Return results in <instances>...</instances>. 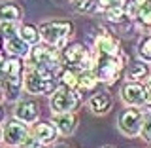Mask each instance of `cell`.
<instances>
[{
  "label": "cell",
  "instance_id": "836d02e7",
  "mask_svg": "<svg viewBox=\"0 0 151 148\" xmlns=\"http://www.w3.org/2000/svg\"><path fill=\"white\" fill-rule=\"evenodd\" d=\"M59 148H63V146H59Z\"/></svg>",
  "mask_w": 151,
  "mask_h": 148
},
{
  "label": "cell",
  "instance_id": "5b68a950",
  "mask_svg": "<svg viewBox=\"0 0 151 148\" xmlns=\"http://www.w3.org/2000/svg\"><path fill=\"white\" fill-rule=\"evenodd\" d=\"M27 137V129L23 123H17V122H9L6 125V129H4V141L8 142V144H21L23 141H25Z\"/></svg>",
  "mask_w": 151,
  "mask_h": 148
},
{
  "label": "cell",
  "instance_id": "cb8c5ba5",
  "mask_svg": "<svg viewBox=\"0 0 151 148\" xmlns=\"http://www.w3.org/2000/svg\"><path fill=\"white\" fill-rule=\"evenodd\" d=\"M140 21H142V25H145V27H149L151 25V8H144L140 12Z\"/></svg>",
  "mask_w": 151,
  "mask_h": 148
},
{
  "label": "cell",
  "instance_id": "6da1fadb",
  "mask_svg": "<svg viewBox=\"0 0 151 148\" xmlns=\"http://www.w3.org/2000/svg\"><path fill=\"white\" fill-rule=\"evenodd\" d=\"M70 25L68 21H53V23H44L40 27V34L42 38L51 46H60L64 44V38L70 34Z\"/></svg>",
  "mask_w": 151,
  "mask_h": 148
},
{
  "label": "cell",
  "instance_id": "30bf717a",
  "mask_svg": "<svg viewBox=\"0 0 151 148\" xmlns=\"http://www.w3.org/2000/svg\"><path fill=\"white\" fill-rule=\"evenodd\" d=\"M15 116L19 118V120H23V122H34L38 118V108H36L34 103L25 101V103H21L15 108Z\"/></svg>",
  "mask_w": 151,
  "mask_h": 148
},
{
  "label": "cell",
  "instance_id": "f546056e",
  "mask_svg": "<svg viewBox=\"0 0 151 148\" xmlns=\"http://www.w3.org/2000/svg\"><path fill=\"white\" fill-rule=\"evenodd\" d=\"M134 2L138 4V6H144V4H145V0H134Z\"/></svg>",
  "mask_w": 151,
  "mask_h": 148
},
{
  "label": "cell",
  "instance_id": "e0dca14e",
  "mask_svg": "<svg viewBox=\"0 0 151 148\" xmlns=\"http://www.w3.org/2000/svg\"><path fill=\"white\" fill-rule=\"evenodd\" d=\"M147 74V66H145L144 63H132L130 65V69H129V78L130 80H142L144 76Z\"/></svg>",
  "mask_w": 151,
  "mask_h": 148
},
{
  "label": "cell",
  "instance_id": "ba28073f",
  "mask_svg": "<svg viewBox=\"0 0 151 148\" xmlns=\"http://www.w3.org/2000/svg\"><path fill=\"white\" fill-rule=\"evenodd\" d=\"M117 70H119V65L117 61H113L110 55L104 57L100 61V69H98V78L104 80V82H111L113 78L117 76Z\"/></svg>",
  "mask_w": 151,
  "mask_h": 148
},
{
  "label": "cell",
  "instance_id": "9c48e42d",
  "mask_svg": "<svg viewBox=\"0 0 151 148\" xmlns=\"http://www.w3.org/2000/svg\"><path fill=\"white\" fill-rule=\"evenodd\" d=\"M45 82H47V80L38 72V70H30V72L27 74V78H25V85H27V89L30 93L45 91Z\"/></svg>",
  "mask_w": 151,
  "mask_h": 148
},
{
  "label": "cell",
  "instance_id": "2e32d148",
  "mask_svg": "<svg viewBox=\"0 0 151 148\" xmlns=\"http://www.w3.org/2000/svg\"><path fill=\"white\" fill-rule=\"evenodd\" d=\"M19 32H21V38L27 42V44H36V42H38V31H36V27L25 25V27L19 28Z\"/></svg>",
  "mask_w": 151,
  "mask_h": 148
},
{
  "label": "cell",
  "instance_id": "d4e9b609",
  "mask_svg": "<svg viewBox=\"0 0 151 148\" xmlns=\"http://www.w3.org/2000/svg\"><path fill=\"white\" fill-rule=\"evenodd\" d=\"M93 0H81V2L78 4V6H76V9H78L79 13H87V12H91L93 9Z\"/></svg>",
  "mask_w": 151,
  "mask_h": 148
},
{
  "label": "cell",
  "instance_id": "ac0fdd59",
  "mask_svg": "<svg viewBox=\"0 0 151 148\" xmlns=\"http://www.w3.org/2000/svg\"><path fill=\"white\" fill-rule=\"evenodd\" d=\"M19 70H21L19 59H8V61H4V65H2V72H4V76L19 74Z\"/></svg>",
  "mask_w": 151,
  "mask_h": 148
},
{
  "label": "cell",
  "instance_id": "7c38bea8",
  "mask_svg": "<svg viewBox=\"0 0 151 148\" xmlns=\"http://www.w3.org/2000/svg\"><path fill=\"white\" fill-rule=\"evenodd\" d=\"M110 106H111V99L108 97L106 93H98V95H94V97L91 99V110L93 112L102 114V112H106Z\"/></svg>",
  "mask_w": 151,
  "mask_h": 148
},
{
  "label": "cell",
  "instance_id": "4dcf8cb0",
  "mask_svg": "<svg viewBox=\"0 0 151 148\" xmlns=\"http://www.w3.org/2000/svg\"><path fill=\"white\" fill-rule=\"evenodd\" d=\"M32 148H44V146H42V144H34V146H32Z\"/></svg>",
  "mask_w": 151,
  "mask_h": 148
},
{
  "label": "cell",
  "instance_id": "83f0119b",
  "mask_svg": "<svg viewBox=\"0 0 151 148\" xmlns=\"http://www.w3.org/2000/svg\"><path fill=\"white\" fill-rule=\"evenodd\" d=\"M145 103L151 104V87L147 85V89H145Z\"/></svg>",
  "mask_w": 151,
  "mask_h": 148
},
{
  "label": "cell",
  "instance_id": "d6a6232c",
  "mask_svg": "<svg viewBox=\"0 0 151 148\" xmlns=\"http://www.w3.org/2000/svg\"><path fill=\"white\" fill-rule=\"evenodd\" d=\"M104 148H111V146H104Z\"/></svg>",
  "mask_w": 151,
  "mask_h": 148
},
{
  "label": "cell",
  "instance_id": "9a60e30c",
  "mask_svg": "<svg viewBox=\"0 0 151 148\" xmlns=\"http://www.w3.org/2000/svg\"><path fill=\"white\" fill-rule=\"evenodd\" d=\"M96 85V74L91 72V70H83L79 74V87L83 89H93Z\"/></svg>",
  "mask_w": 151,
  "mask_h": 148
},
{
  "label": "cell",
  "instance_id": "1f68e13d",
  "mask_svg": "<svg viewBox=\"0 0 151 148\" xmlns=\"http://www.w3.org/2000/svg\"><path fill=\"white\" fill-rule=\"evenodd\" d=\"M147 85H149V87H151V78H149V84H147Z\"/></svg>",
  "mask_w": 151,
  "mask_h": 148
},
{
  "label": "cell",
  "instance_id": "f1b7e54d",
  "mask_svg": "<svg viewBox=\"0 0 151 148\" xmlns=\"http://www.w3.org/2000/svg\"><path fill=\"white\" fill-rule=\"evenodd\" d=\"M111 0H100V6H110Z\"/></svg>",
  "mask_w": 151,
  "mask_h": 148
},
{
  "label": "cell",
  "instance_id": "8fae6325",
  "mask_svg": "<svg viewBox=\"0 0 151 148\" xmlns=\"http://www.w3.org/2000/svg\"><path fill=\"white\" fill-rule=\"evenodd\" d=\"M34 135L38 137V141H42V142H51L57 135V127L51 125V123H38Z\"/></svg>",
  "mask_w": 151,
  "mask_h": 148
},
{
  "label": "cell",
  "instance_id": "277c9868",
  "mask_svg": "<svg viewBox=\"0 0 151 148\" xmlns=\"http://www.w3.org/2000/svg\"><path fill=\"white\" fill-rule=\"evenodd\" d=\"M119 127H121V131L125 133V135H129V137L138 135V133L142 131V127H144L142 114L138 110H134V108H129V110L121 112V116H119Z\"/></svg>",
  "mask_w": 151,
  "mask_h": 148
},
{
  "label": "cell",
  "instance_id": "52a82bcc",
  "mask_svg": "<svg viewBox=\"0 0 151 148\" xmlns=\"http://www.w3.org/2000/svg\"><path fill=\"white\" fill-rule=\"evenodd\" d=\"M76 116L70 112H63V114H57L55 120H53V125L57 127V131L63 133V135H70L74 129H76Z\"/></svg>",
  "mask_w": 151,
  "mask_h": 148
},
{
  "label": "cell",
  "instance_id": "44dd1931",
  "mask_svg": "<svg viewBox=\"0 0 151 148\" xmlns=\"http://www.w3.org/2000/svg\"><path fill=\"white\" fill-rule=\"evenodd\" d=\"M98 46H100V50L104 53H108V55H113L117 51V44L111 40V38H102V40L98 42Z\"/></svg>",
  "mask_w": 151,
  "mask_h": 148
},
{
  "label": "cell",
  "instance_id": "7402d4cb",
  "mask_svg": "<svg viewBox=\"0 0 151 148\" xmlns=\"http://www.w3.org/2000/svg\"><path fill=\"white\" fill-rule=\"evenodd\" d=\"M123 8L121 6H113V8H110L108 9V19H110V21H115V23H119V21H123Z\"/></svg>",
  "mask_w": 151,
  "mask_h": 148
},
{
  "label": "cell",
  "instance_id": "5bb4252c",
  "mask_svg": "<svg viewBox=\"0 0 151 148\" xmlns=\"http://www.w3.org/2000/svg\"><path fill=\"white\" fill-rule=\"evenodd\" d=\"M21 19V9L15 4H4L2 6V21H19Z\"/></svg>",
  "mask_w": 151,
  "mask_h": 148
},
{
  "label": "cell",
  "instance_id": "7a4b0ae2",
  "mask_svg": "<svg viewBox=\"0 0 151 148\" xmlns=\"http://www.w3.org/2000/svg\"><path fill=\"white\" fill-rule=\"evenodd\" d=\"M63 59L64 63L72 69H79V70H85L89 65H91V57L87 55V51L83 50L81 44H72L64 50L63 53Z\"/></svg>",
  "mask_w": 151,
  "mask_h": 148
},
{
  "label": "cell",
  "instance_id": "8992f818",
  "mask_svg": "<svg viewBox=\"0 0 151 148\" xmlns=\"http://www.w3.org/2000/svg\"><path fill=\"white\" fill-rule=\"evenodd\" d=\"M123 99L129 104H134V106L144 104L145 103V89L140 84H129L123 89Z\"/></svg>",
  "mask_w": 151,
  "mask_h": 148
},
{
  "label": "cell",
  "instance_id": "4316f807",
  "mask_svg": "<svg viewBox=\"0 0 151 148\" xmlns=\"http://www.w3.org/2000/svg\"><path fill=\"white\" fill-rule=\"evenodd\" d=\"M127 13H129L130 17H134V15H140V12H138V4H136V2L129 4V6H127Z\"/></svg>",
  "mask_w": 151,
  "mask_h": 148
},
{
  "label": "cell",
  "instance_id": "ffe728a7",
  "mask_svg": "<svg viewBox=\"0 0 151 148\" xmlns=\"http://www.w3.org/2000/svg\"><path fill=\"white\" fill-rule=\"evenodd\" d=\"M60 78H63V84L66 85V87H76V85H79L78 74H74L72 70H64V72L60 74Z\"/></svg>",
  "mask_w": 151,
  "mask_h": 148
},
{
  "label": "cell",
  "instance_id": "484cf974",
  "mask_svg": "<svg viewBox=\"0 0 151 148\" xmlns=\"http://www.w3.org/2000/svg\"><path fill=\"white\" fill-rule=\"evenodd\" d=\"M142 135H144V139H145V141H149V142H151V116L144 122V127H142Z\"/></svg>",
  "mask_w": 151,
  "mask_h": 148
},
{
  "label": "cell",
  "instance_id": "603a6c76",
  "mask_svg": "<svg viewBox=\"0 0 151 148\" xmlns=\"http://www.w3.org/2000/svg\"><path fill=\"white\" fill-rule=\"evenodd\" d=\"M140 55L144 57V59H149L151 61V38H147V40L140 46Z\"/></svg>",
  "mask_w": 151,
  "mask_h": 148
},
{
  "label": "cell",
  "instance_id": "4fadbf2b",
  "mask_svg": "<svg viewBox=\"0 0 151 148\" xmlns=\"http://www.w3.org/2000/svg\"><path fill=\"white\" fill-rule=\"evenodd\" d=\"M6 50L9 51L12 55H25L27 53V42L23 38H12V40H6Z\"/></svg>",
  "mask_w": 151,
  "mask_h": 148
},
{
  "label": "cell",
  "instance_id": "d6986e66",
  "mask_svg": "<svg viewBox=\"0 0 151 148\" xmlns=\"http://www.w3.org/2000/svg\"><path fill=\"white\" fill-rule=\"evenodd\" d=\"M2 36L6 38V40H12V38L17 36L15 21H2Z\"/></svg>",
  "mask_w": 151,
  "mask_h": 148
},
{
  "label": "cell",
  "instance_id": "3957f363",
  "mask_svg": "<svg viewBox=\"0 0 151 148\" xmlns=\"http://www.w3.org/2000/svg\"><path fill=\"white\" fill-rule=\"evenodd\" d=\"M78 95H76L70 87H60L59 91L53 95V99H51V108H53L55 112L63 114V112H70L74 106H78Z\"/></svg>",
  "mask_w": 151,
  "mask_h": 148
}]
</instances>
